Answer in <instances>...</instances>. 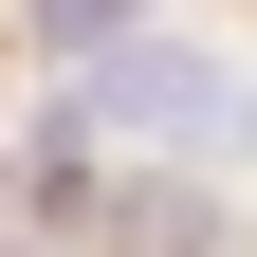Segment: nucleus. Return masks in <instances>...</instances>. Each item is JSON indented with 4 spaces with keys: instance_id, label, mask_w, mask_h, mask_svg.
Here are the masks:
<instances>
[{
    "instance_id": "f257e3e1",
    "label": "nucleus",
    "mask_w": 257,
    "mask_h": 257,
    "mask_svg": "<svg viewBox=\"0 0 257 257\" xmlns=\"http://www.w3.org/2000/svg\"><path fill=\"white\" fill-rule=\"evenodd\" d=\"M92 166H110L92 128H37V147H19V202H37V220H92V202H110Z\"/></svg>"
},
{
    "instance_id": "f03ea898",
    "label": "nucleus",
    "mask_w": 257,
    "mask_h": 257,
    "mask_svg": "<svg viewBox=\"0 0 257 257\" xmlns=\"http://www.w3.org/2000/svg\"><path fill=\"white\" fill-rule=\"evenodd\" d=\"M128 239H147V257H202L220 220H202V184H128Z\"/></svg>"
},
{
    "instance_id": "7ed1b4c3",
    "label": "nucleus",
    "mask_w": 257,
    "mask_h": 257,
    "mask_svg": "<svg viewBox=\"0 0 257 257\" xmlns=\"http://www.w3.org/2000/svg\"><path fill=\"white\" fill-rule=\"evenodd\" d=\"M19 19H37L55 55H128V19H147V0H19Z\"/></svg>"
}]
</instances>
